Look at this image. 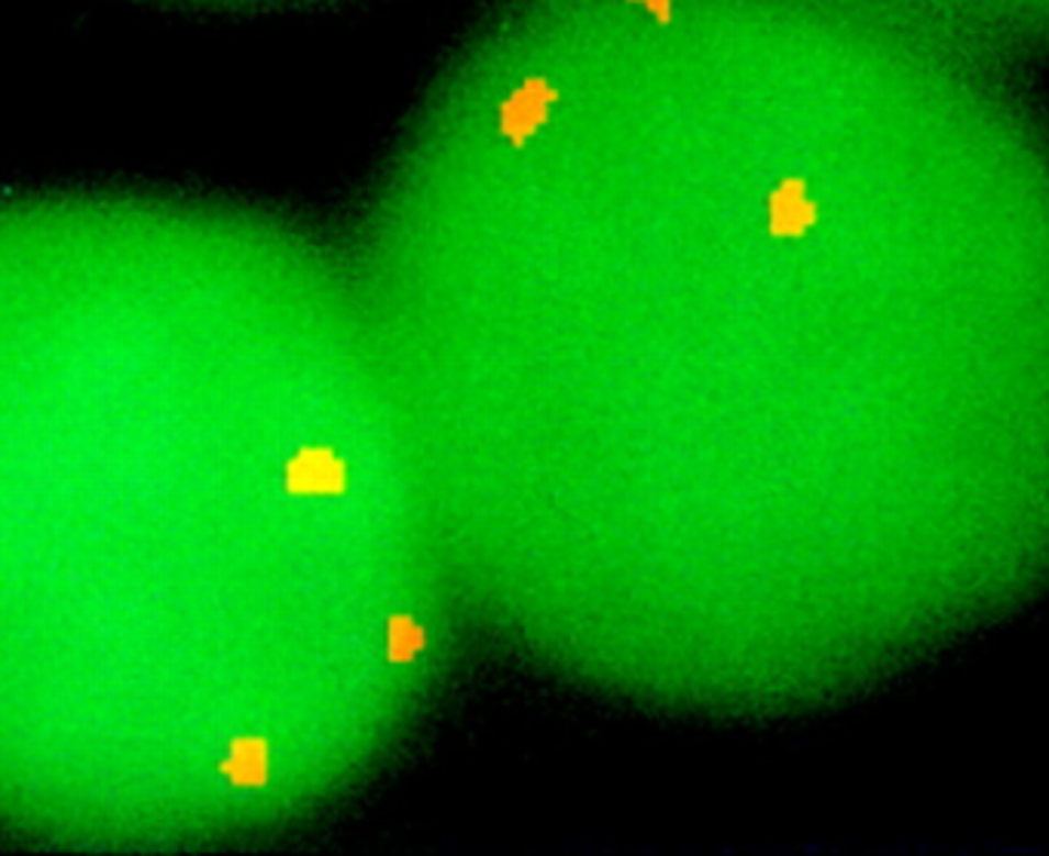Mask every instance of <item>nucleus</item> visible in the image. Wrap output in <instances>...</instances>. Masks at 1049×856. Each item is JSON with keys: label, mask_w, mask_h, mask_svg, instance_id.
Here are the masks:
<instances>
[{"label": "nucleus", "mask_w": 1049, "mask_h": 856, "mask_svg": "<svg viewBox=\"0 0 1049 856\" xmlns=\"http://www.w3.org/2000/svg\"><path fill=\"white\" fill-rule=\"evenodd\" d=\"M384 635H387V645H390V654H387V657H390V664L405 666L414 660V654H409V651L427 638V626H424L421 621H412L409 614H402L400 611V614H393V618H390Z\"/></svg>", "instance_id": "obj_1"}]
</instances>
